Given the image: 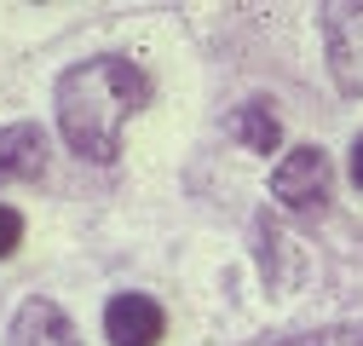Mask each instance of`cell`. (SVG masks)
I'll use <instances>...</instances> for the list:
<instances>
[{
	"mask_svg": "<svg viewBox=\"0 0 363 346\" xmlns=\"http://www.w3.org/2000/svg\"><path fill=\"white\" fill-rule=\"evenodd\" d=\"M58 104V133L81 162H116L121 156V133L127 121L150 104V75L121 58V52H99L86 64H69L52 86Z\"/></svg>",
	"mask_w": 363,
	"mask_h": 346,
	"instance_id": "obj_1",
	"label": "cell"
},
{
	"mask_svg": "<svg viewBox=\"0 0 363 346\" xmlns=\"http://www.w3.org/2000/svg\"><path fill=\"white\" fill-rule=\"evenodd\" d=\"M323 47H329V75L340 93H363V6H352V0H335V6H323Z\"/></svg>",
	"mask_w": 363,
	"mask_h": 346,
	"instance_id": "obj_2",
	"label": "cell"
},
{
	"mask_svg": "<svg viewBox=\"0 0 363 346\" xmlns=\"http://www.w3.org/2000/svg\"><path fill=\"white\" fill-rule=\"evenodd\" d=\"M271 196H277L283 208H294V213L323 208V196H329V156L317 145H294L277 162V173H271Z\"/></svg>",
	"mask_w": 363,
	"mask_h": 346,
	"instance_id": "obj_3",
	"label": "cell"
},
{
	"mask_svg": "<svg viewBox=\"0 0 363 346\" xmlns=\"http://www.w3.org/2000/svg\"><path fill=\"white\" fill-rule=\"evenodd\" d=\"M104 335L110 346H156L167 335V312L150 294H116L104 306Z\"/></svg>",
	"mask_w": 363,
	"mask_h": 346,
	"instance_id": "obj_4",
	"label": "cell"
},
{
	"mask_svg": "<svg viewBox=\"0 0 363 346\" xmlns=\"http://www.w3.org/2000/svg\"><path fill=\"white\" fill-rule=\"evenodd\" d=\"M6 346H81V335H75V323H69V312L58 306V300L29 294L23 306L12 312Z\"/></svg>",
	"mask_w": 363,
	"mask_h": 346,
	"instance_id": "obj_5",
	"label": "cell"
},
{
	"mask_svg": "<svg viewBox=\"0 0 363 346\" xmlns=\"http://www.w3.org/2000/svg\"><path fill=\"white\" fill-rule=\"evenodd\" d=\"M47 127L35 121H6L0 127V185H18V179H40L47 173Z\"/></svg>",
	"mask_w": 363,
	"mask_h": 346,
	"instance_id": "obj_6",
	"label": "cell"
},
{
	"mask_svg": "<svg viewBox=\"0 0 363 346\" xmlns=\"http://www.w3.org/2000/svg\"><path fill=\"white\" fill-rule=\"evenodd\" d=\"M231 139H237L242 150L271 156V150L283 145V127H277V116H271V104H265V99H248V104H237V110H231Z\"/></svg>",
	"mask_w": 363,
	"mask_h": 346,
	"instance_id": "obj_7",
	"label": "cell"
},
{
	"mask_svg": "<svg viewBox=\"0 0 363 346\" xmlns=\"http://www.w3.org/2000/svg\"><path fill=\"white\" fill-rule=\"evenodd\" d=\"M283 346H363V323H335V329H306V335H289Z\"/></svg>",
	"mask_w": 363,
	"mask_h": 346,
	"instance_id": "obj_8",
	"label": "cell"
},
{
	"mask_svg": "<svg viewBox=\"0 0 363 346\" xmlns=\"http://www.w3.org/2000/svg\"><path fill=\"white\" fill-rule=\"evenodd\" d=\"M18 242H23V213L0 202V260H12V254H18Z\"/></svg>",
	"mask_w": 363,
	"mask_h": 346,
	"instance_id": "obj_9",
	"label": "cell"
},
{
	"mask_svg": "<svg viewBox=\"0 0 363 346\" xmlns=\"http://www.w3.org/2000/svg\"><path fill=\"white\" fill-rule=\"evenodd\" d=\"M352 185L363 191V133H357V145H352Z\"/></svg>",
	"mask_w": 363,
	"mask_h": 346,
	"instance_id": "obj_10",
	"label": "cell"
}]
</instances>
